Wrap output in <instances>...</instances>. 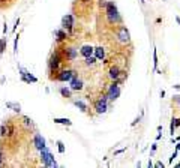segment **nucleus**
I'll use <instances>...</instances> for the list:
<instances>
[{"label": "nucleus", "instance_id": "obj_35", "mask_svg": "<svg viewBox=\"0 0 180 168\" xmlns=\"http://www.w3.org/2000/svg\"><path fill=\"white\" fill-rule=\"evenodd\" d=\"M3 164V152H0V165Z\"/></svg>", "mask_w": 180, "mask_h": 168}, {"label": "nucleus", "instance_id": "obj_20", "mask_svg": "<svg viewBox=\"0 0 180 168\" xmlns=\"http://www.w3.org/2000/svg\"><path fill=\"white\" fill-rule=\"evenodd\" d=\"M96 57H93V56H89V57H86V65L87 66H92V65H95L96 63Z\"/></svg>", "mask_w": 180, "mask_h": 168}, {"label": "nucleus", "instance_id": "obj_1", "mask_svg": "<svg viewBox=\"0 0 180 168\" xmlns=\"http://www.w3.org/2000/svg\"><path fill=\"white\" fill-rule=\"evenodd\" d=\"M62 60H63V57H62V54H60V53H54V54L50 57V60H48V66H50V71H59V68H60V63H62Z\"/></svg>", "mask_w": 180, "mask_h": 168}, {"label": "nucleus", "instance_id": "obj_10", "mask_svg": "<svg viewBox=\"0 0 180 168\" xmlns=\"http://www.w3.org/2000/svg\"><path fill=\"white\" fill-rule=\"evenodd\" d=\"M20 72H21V80L24 83H36V81H38V78L30 75V72H27L24 68H20Z\"/></svg>", "mask_w": 180, "mask_h": 168}, {"label": "nucleus", "instance_id": "obj_13", "mask_svg": "<svg viewBox=\"0 0 180 168\" xmlns=\"http://www.w3.org/2000/svg\"><path fill=\"white\" fill-rule=\"evenodd\" d=\"M105 12H107V17H108V15H117V14H119V11H117V6L114 5V2H108V3H107Z\"/></svg>", "mask_w": 180, "mask_h": 168}, {"label": "nucleus", "instance_id": "obj_5", "mask_svg": "<svg viewBox=\"0 0 180 168\" xmlns=\"http://www.w3.org/2000/svg\"><path fill=\"white\" fill-rule=\"evenodd\" d=\"M74 75H77L75 71H72V69H62V71H59V74H57V80H59V81H63V83L71 81V78Z\"/></svg>", "mask_w": 180, "mask_h": 168}, {"label": "nucleus", "instance_id": "obj_11", "mask_svg": "<svg viewBox=\"0 0 180 168\" xmlns=\"http://www.w3.org/2000/svg\"><path fill=\"white\" fill-rule=\"evenodd\" d=\"M120 74H122V71H120L119 66H111L110 71H108V77H110L113 81H114V80H119Z\"/></svg>", "mask_w": 180, "mask_h": 168}, {"label": "nucleus", "instance_id": "obj_38", "mask_svg": "<svg viewBox=\"0 0 180 168\" xmlns=\"http://www.w3.org/2000/svg\"><path fill=\"white\" fill-rule=\"evenodd\" d=\"M81 2H83V3H89V2H90V0H81Z\"/></svg>", "mask_w": 180, "mask_h": 168}, {"label": "nucleus", "instance_id": "obj_23", "mask_svg": "<svg viewBox=\"0 0 180 168\" xmlns=\"http://www.w3.org/2000/svg\"><path fill=\"white\" fill-rule=\"evenodd\" d=\"M158 63H159V62H158V53L155 50V51H153V65H155V69L156 71H158Z\"/></svg>", "mask_w": 180, "mask_h": 168}, {"label": "nucleus", "instance_id": "obj_22", "mask_svg": "<svg viewBox=\"0 0 180 168\" xmlns=\"http://www.w3.org/2000/svg\"><path fill=\"white\" fill-rule=\"evenodd\" d=\"M6 44H8V39H6V38H2V41H0V54H2V53L5 51Z\"/></svg>", "mask_w": 180, "mask_h": 168}, {"label": "nucleus", "instance_id": "obj_4", "mask_svg": "<svg viewBox=\"0 0 180 168\" xmlns=\"http://www.w3.org/2000/svg\"><path fill=\"white\" fill-rule=\"evenodd\" d=\"M41 152H42V162H44V165H45V167H56V165H57V162L54 161L53 155L48 152L47 149L41 150Z\"/></svg>", "mask_w": 180, "mask_h": 168}, {"label": "nucleus", "instance_id": "obj_41", "mask_svg": "<svg viewBox=\"0 0 180 168\" xmlns=\"http://www.w3.org/2000/svg\"><path fill=\"white\" fill-rule=\"evenodd\" d=\"M141 2H144V0H141Z\"/></svg>", "mask_w": 180, "mask_h": 168}, {"label": "nucleus", "instance_id": "obj_39", "mask_svg": "<svg viewBox=\"0 0 180 168\" xmlns=\"http://www.w3.org/2000/svg\"><path fill=\"white\" fill-rule=\"evenodd\" d=\"M176 21H177V23L180 24V18H179V17H177V18H176Z\"/></svg>", "mask_w": 180, "mask_h": 168}, {"label": "nucleus", "instance_id": "obj_3", "mask_svg": "<svg viewBox=\"0 0 180 168\" xmlns=\"http://www.w3.org/2000/svg\"><path fill=\"white\" fill-rule=\"evenodd\" d=\"M108 99H111V101H116L117 98H119V95H120V87H119V81L117 80H114V81L111 83L110 86V89H108Z\"/></svg>", "mask_w": 180, "mask_h": 168}, {"label": "nucleus", "instance_id": "obj_7", "mask_svg": "<svg viewBox=\"0 0 180 168\" xmlns=\"http://www.w3.org/2000/svg\"><path fill=\"white\" fill-rule=\"evenodd\" d=\"M117 38H119V41L120 42H129V32H128V29L125 27V26H120L119 27V30H117Z\"/></svg>", "mask_w": 180, "mask_h": 168}, {"label": "nucleus", "instance_id": "obj_6", "mask_svg": "<svg viewBox=\"0 0 180 168\" xmlns=\"http://www.w3.org/2000/svg\"><path fill=\"white\" fill-rule=\"evenodd\" d=\"M107 99H108V95H105V96H102V98H99L98 101H96V104H95V110H96V113L98 114H104L105 111H107Z\"/></svg>", "mask_w": 180, "mask_h": 168}, {"label": "nucleus", "instance_id": "obj_25", "mask_svg": "<svg viewBox=\"0 0 180 168\" xmlns=\"http://www.w3.org/2000/svg\"><path fill=\"white\" fill-rule=\"evenodd\" d=\"M57 146H59V153H65V144H63L60 140L57 141Z\"/></svg>", "mask_w": 180, "mask_h": 168}, {"label": "nucleus", "instance_id": "obj_17", "mask_svg": "<svg viewBox=\"0 0 180 168\" xmlns=\"http://www.w3.org/2000/svg\"><path fill=\"white\" fill-rule=\"evenodd\" d=\"M54 123H60V125H66V126L72 125V122L69 119H57V117H54Z\"/></svg>", "mask_w": 180, "mask_h": 168}, {"label": "nucleus", "instance_id": "obj_15", "mask_svg": "<svg viewBox=\"0 0 180 168\" xmlns=\"http://www.w3.org/2000/svg\"><path fill=\"white\" fill-rule=\"evenodd\" d=\"M54 35L57 36V42H63V41H66V38H68V33L65 30H62V29L56 30V32H54Z\"/></svg>", "mask_w": 180, "mask_h": 168}, {"label": "nucleus", "instance_id": "obj_21", "mask_svg": "<svg viewBox=\"0 0 180 168\" xmlns=\"http://www.w3.org/2000/svg\"><path fill=\"white\" fill-rule=\"evenodd\" d=\"M9 108H14V111H17V113H20L21 111V107H20V104H12V102H8L6 104Z\"/></svg>", "mask_w": 180, "mask_h": 168}, {"label": "nucleus", "instance_id": "obj_16", "mask_svg": "<svg viewBox=\"0 0 180 168\" xmlns=\"http://www.w3.org/2000/svg\"><path fill=\"white\" fill-rule=\"evenodd\" d=\"M95 57L98 60H104L105 59V50L102 47H96L95 48Z\"/></svg>", "mask_w": 180, "mask_h": 168}, {"label": "nucleus", "instance_id": "obj_8", "mask_svg": "<svg viewBox=\"0 0 180 168\" xmlns=\"http://www.w3.org/2000/svg\"><path fill=\"white\" fill-rule=\"evenodd\" d=\"M62 26H63V29H65V30H68V33H71L72 32V27H74V17H72V15L63 17Z\"/></svg>", "mask_w": 180, "mask_h": 168}, {"label": "nucleus", "instance_id": "obj_26", "mask_svg": "<svg viewBox=\"0 0 180 168\" xmlns=\"http://www.w3.org/2000/svg\"><path fill=\"white\" fill-rule=\"evenodd\" d=\"M18 38H20V35H17V36H15V41H14V53H17V50H18Z\"/></svg>", "mask_w": 180, "mask_h": 168}, {"label": "nucleus", "instance_id": "obj_40", "mask_svg": "<svg viewBox=\"0 0 180 168\" xmlns=\"http://www.w3.org/2000/svg\"><path fill=\"white\" fill-rule=\"evenodd\" d=\"M177 99H179V104H180V96H177Z\"/></svg>", "mask_w": 180, "mask_h": 168}, {"label": "nucleus", "instance_id": "obj_30", "mask_svg": "<svg viewBox=\"0 0 180 168\" xmlns=\"http://www.w3.org/2000/svg\"><path fill=\"white\" fill-rule=\"evenodd\" d=\"M171 122L174 123V126H176V128H179V126H180V119H173Z\"/></svg>", "mask_w": 180, "mask_h": 168}, {"label": "nucleus", "instance_id": "obj_12", "mask_svg": "<svg viewBox=\"0 0 180 168\" xmlns=\"http://www.w3.org/2000/svg\"><path fill=\"white\" fill-rule=\"evenodd\" d=\"M33 143H35V147L38 149V150H44V149H45V140H44V137H41L39 134L35 135Z\"/></svg>", "mask_w": 180, "mask_h": 168}, {"label": "nucleus", "instance_id": "obj_27", "mask_svg": "<svg viewBox=\"0 0 180 168\" xmlns=\"http://www.w3.org/2000/svg\"><path fill=\"white\" fill-rule=\"evenodd\" d=\"M23 122H24V125H26V126H32V120H30L29 117H26V116H24V117H23Z\"/></svg>", "mask_w": 180, "mask_h": 168}, {"label": "nucleus", "instance_id": "obj_18", "mask_svg": "<svg viewBox=\"0 0 180 168\" xmlns=\"http://www.w3.org/2000/svg\"><path fill=\"white\" fill-rule=\"evenodd\" d=\"M74 104H75V107H78V108H80L81 111H83V113H86V111H87V105H86L83 101H75Z\"/></svg>", "mask_w": 180, "mask_h": 168}, {"label": "nucleus", "instance_id": "obj_32", "mask_svg": "<svg viewBox=\"0 0 180 168\" xmlns=\"http://www.w3.org/2000/svg\"><path fill=\"white\" fill-rule=\"evenodd\" d=\"M140 120H141V116H138V117H137V119H135V120H134V122H132V123H131V126H135V125H137V123H138V122H140Z\"/></svg>", "mask_w": 180, "mask_h": 168}, {"label": "nucleus", "instance_id": "obj_34", "mask_svg": "<svg viewBox=\"0 0 180 168\" xmlns=\"http://www.w3.org/2000/svg\"><path fill=\"white\" fill-rule=\"evenodd\" d=\"M3 26H5V27H3V35H6V33H8V24L5 23Z\"/></svg>", "mask_w": 180, "mask_h": 168}, {"label": "nucleus", "instance_id": "obj_19", "mask_svg": "<svg viewBox=\"0 0 180 168\" xmlns=\"http://www.w3.org/2000/svg\"><path fill=\"white\" fill-rule=\"evenodd\" d=\"M60 93H62L63 98H72L71 90H69V89H66V87H62V89H60Z\"/></svg>", "mask_w": 180, "mask_h": 168}, {"label": "nucleus", "instance_id": "obj_36", "mask_svg": "<svg viewBox=\"0 0 180 168\" xmlns=\"http://www.w3.org/2000/svg\"><path fill=\"white\" fill-rule=\"evenodd\" d=\"M156 149H158V144L155 143V144H153V146H152V152H155V150H156Z\"/></svg>", "mask_w": 180, "mask_h": 168}, {"label": "nucleus", "instance_id": "obj_9", "mask_svg": "<svg viewBox=\"0 0 180 168\" xmlns=\"http://www.w3.org/2000/svg\"><path fill=\"white\" fill-rule=\"evenodd\" d=\"M69 83H71V90H74V92H80V90H83V80L77 78V75L72 77Z\"/></svg>", "mask_w": 180, "mask_h": 168}, {"label": "nucleus", "instance_id": "obj_28", "mask_svg": "<svg viewBox=\"0 0 180 168\" xmlns=\"http://www.w3.org/2000/svg\"><path fill=\"white\" fill-rule=\"evenodd\" d=\"M14 131H15L14 126H8V135H9V137H12V135H14Z\"/></svg>", "mask_w": 180, "mask_h": 168}, {"label": "nucleus", "instance_id": "obj_24", "mask_svg": "<svg viewBox=\"0 0 180 168\" xmlns=\"http://www.w3.org/2000/svg\"><path fill=\"white\" fill-rule=\"evenodd\" d=\"M0 135H2V137H6V135H8V128H6L5 125L0 126Z\"/></svg>", "mask_w": 180, "mask_h": 168}, {"label": "nucleus", "instance_id": "obj_37", "mask_svg": "<svg viewBox=\"0 0 180 168\" xmlns=\"http://www.w3.org/2000/svg\"><path fill=\"white\" fill-rule=\"evenodd\" d=\"M176 150H177V152H180V143H177V146H176Z\"/></svg>", "mask_w": 180, "mask_h": 168}, {"label": "nucleus", "instance_id": "obj_31", "mask_svg": "<svg viewBox=\"0 0 180 168\" xmlns=\"http://www.w3.org/2000/svg\"><path fill=\"white\" fill-rule=\"evenodd\" d=\"M176 158H177V150H174V153L171 155V158H170V162H173V161H174Z\"/></svg>", "mask_w": 180, "mask_h": 168}, {"label": "nucleus", "instance_id": "obj_14", "mask_svg": "<svg viewBox=\"0 0 180 168\" xmlns=\"http://www.w3.org/2000/svg\"><path fill=\"white\" fill-rule=\"evenodd\" d=\"M95 53V48L92 45H83L80 50V54L83 56V57H89V56H92Z\"/></svg>", "mask_w": 180, "mask_h": 168}, {"label": "nucleus", "instance_id": "obj_2", "mask_svg": "<svg viewBox=\"0 0 180 168\" xmlns=\"http://www.w3.org/2000/svg\"><path fill=\"white\" fill-rule=\"evenodd\" d=\"M78 56V53L74 47H65V48H62V57L63 60H68V62H72V60H75Z\"/></svg>", "mask_w": 180, "mask_h": 168}, {"label": "nucleus", "instance_id": "obj_29", "mask_svg": "<svg viewBox=\"0 0 180 168\" xmlns=\"http://www.w3.org/2000/svg\"><path fill=\"white\" fill-rule=\"evenodd\" d=\"M174 129H176V126H174V123L171 122V125H170V134L171 135H174Z\"/></svg>", "mask_w": 180, "mask_h": 168}, {"label": "nucleus", "instance_id": "obj_33", "mask_svg": "<svg viewBox=\"0 0 180 168\" xmlns=\"http://www.w3.org/2000/svg\"><path fill=\"white\" fill-rule=\"evenodd\" d=\"M155 167H156V168H164V164H162V162H156Z\"/></svg>", "mask_w": 180, "mask_h": 168}]
</instances>
